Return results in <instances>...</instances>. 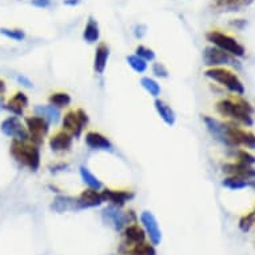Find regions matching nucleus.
<instances>
[{
  "label": "nucleus",
  "instance_id": "f257e3e1",
  "mask_svg": "<svg viewBox=\"0 0 255 255\" xmlns=\"http://www.w3.org/2000/svg\"><path fill=\"white\" fill-rule=\"evenodd\" d=\"M218 114L222 117L229 118L233 122H238L241 125L251 127L254 125V107L249 102L238 99H222L215 106Z\"/></svg>",
  "mask_w": 255,
  "mask_h": 255
},
{
  "label": "nucleus",
  "instance_id": "f03ea898",
  "mask_svg": "<svg viewBox=\"0 0 255 255\" xmlns=\"http://www.w3.org/2000/svg\"><path fill=\"white\" fill-rule=\"evenodd\" d=\"M9 154L15 159V162L20 164L21 167L28 168L29 171H38L40 167V148L29 140H11Z\"/></svg>",
  "mask_w": 255,
  "mask_h": 255
},
{
  "label": "nucleus",
  "instance_id": "7ed1b4c3",
  "mask_svg": "<svg viewBox=\"0 0 255 255\" xmlns=\"http://www.w3.org/2000/svg\"><path fill=\"white\" fill-rule=\"evenodd\" d=\"M205 76L209 78L213 82H217L225 88H227L231 94L242 97L245 94V86L242 80L239 79L238 75L229 70L226 67H218V68H209L205 71Z\"/></svg>",
  "mask_w": 255,
  "mask_h": 255
},
{
  "label": "nucleus",
  "instance_id": "20e7f679",
  "mask_svg": "<svg viewBox=\"0 0 255 255\" xmlns=\"http://www.w3.org/2000/svg\"><path fill=\"white\" fill-rule=\"evenodd\" d=\"M206 38L214 47H217L223 52L230 54L234 58H243L246 55V48L243 44H241L237 39L222 32V31H218V29L210 31L206 35Z\"/></svg>",
  "mask_w": 255,
  "mask_h": 255
},
{
  "label": "nucleus",
  "instance_id": "39448f33",
  "mask_svg": "<svg viewBox=\"0 0 255 255\" xmlns=\"http://www.w3.org/2000/svg\"><path fill=\"white\" fill-rule=\"evenodd\" d=\"M102 218L106 225L113 227L115 231H123L128 225L136 223V215L132 210L122 211V209L111 205L102 210Z\"/></svg>",
  "mask_w": 255,
  "mask_h": 255
},
{
  "label": "nucleus",
  "instance_id": "423d86ee",
  "mask_svg": "<svg viewBox=\"0 0 255 255\" xmlns=\"http://www.w3.org/2000/svg\"><path fill=\"white\" fill-rule=\"evenodd\" d=\"M226 146H243L250 150H255V134L249 130L241 128L231 122H226Z\"/></svg>",
  "mask_w": 255,
  "mask_h": 255
},
{
  "label": "nucleus",
  "instance_id": "0eeeda50",
  "mask_svg": "<svg viewBox=\"0 0 255 255\" xmlns=\"http://www.w3.org/2000/svg\"><path fill=\"white\" fill-rule=\"evenodd\" d=\"M88 122L90 119L87 113L82 109L71 110L64 114V117H62L63 130L67 131L74 138H79L83 134L84 128L88 126Z\"/></svg>",
  "mask_w": 255,
  "mask_h": 255
},
{
  "label": "nucleus",
  "instance_id": "6e6552de",
  "mask_svg": "<svg viewBox=\"0 0 255 255\" xmlns=\"http://www.w3.org/2000/svg\"><path fill=\"white\" fill-rule=\"evenodd\" d=\"M203 63L210 68L218 67H241L237 58L223 52L217 47L210 46L203 50Z\"/></svg>",
  "mask_w": 255,
  "mask_h": 255
},
{
  "label": "nucleus",
  "instance_id": "1a4fd4ad",
  "mask_svg": "<svg viewBox=\"0 0 255 255\" xmlns=\"http://www.w3.org/2000/svg\"><path fill=\"white\" fill-rule=\"evenodd\" d=\"M24 126L29 135V142L36 146H42L48 132H50V123L38 115H31L24 119Z\"/></svg>",
  "mask_w": 255,
  "mask_h": 255
},
{
  "label": "nucleus",
  "instance_id": "9d476101",
  "mask_svg": "<svg viewBox=\"0 0 255 255\" xmlns=\"http://www.w3.org/2000/svg\"><path fill=\"white\" fill-rule=\"evenodd\" d=\"M123 241L121 243V247H119V253L122 255H126L130 250H132L134 247H136L138 245H142V243L147 242V235L143 230V227H140L138 223H132V225H128L123 230Z\"/></svg>",
  "mask_w": 255,
  "mask_h": 255
},
{
  "label": "nucleus",
  "instance_id": "9b49d317",
  "mask_svg": "<svg viewBox=\"0 0 255 255\" xmlns=\"http://www.w3.org/2000/svg\"><path fill=\"white\" fill-rule=\"evenodd\" d=\"M0 131L3 135L12 138V140H21V142H28L29 135L27 132L24 123L21 122L20 118L17 117H7L4 121L0 123Z\"/></svg>",
  "mask_w": 255,
  "mask_h": 255
},
{
  "label": "nucleus",
  "instance_id": "f8f14e48",
  "mask_svg": "<svg viewBox=\"0 0 255 255\" xmlns=\"http://www.w3.org/2000/svg\"><path fill=\"white\" fill-rule=\"evenodd\" d=\"M140 223L147 238L150 239V243L152 246H158L162 242V231L159 229V223L156 218L151 211H143L140 214Z\"/></svg>",
  "mask_w": 255,
  "mask_h": 255
},
{
  "label": "nucleus",
  "instance_id": "ddd939ff",
  "mask_svg": "<svg viewBox=\"0 0 255 255\" xmlns=\"http://www.w3.org/2000/svg\"><path fill=\"white\" fill-rule=\"evenodd\" d=\"M103 202H107L111 206H115L118 209L125 207L127 202H130L135 197V194L128 190H114V188H105L102 191Z\"/></svg>",
  "mask_w": 255,
  "mask_h": 255
},
{
  "label": "nucleus",
  "instance_id": "4468645a",
  "mask_svg": "<svg viewBox=\"0 0 255 255\" xmlns=\"http://www.w3.org/2000/svg\"><path fill=\"white\" fill-rule=\"evenodd\" d=\"M29 99L27 94L23 91H16L13 95H11L8 101L5 102L4 110H7L13 117H24V111L28 109Z\"/></svg>",
  "mask_w": 255,
  "mask_h": 255
},
{
  "label": "nucleus",
  "instance_id": "2eb2a0df",
  "mask_svg": "<svg viewBox=\"0 0 255 255\" xmlns=\"http://www.w3.org/2000/svg\"><path fill=\"white\" fill-rule=\"evenodd\" d=\"M72 143H74V136L64 130L55 132L48 139V146H50L51 151L56 152V154L68 152V151L71 150Z\"/></svg>",
  "mask_w": 255,
  "mask_h": 255
},
{
  "label": "nucleus",
  "instance_id": "dca6fc26",
  "mask_svg": "<svg viewBox=\"0 0 255 255\" xmlns=\"http://www.w3.org/2000/svg\"><path fill=\"white\" fill-rule=\"evenodd\" d=\"M222 170L229 176H238L243 179L253 180L255 179V168L253 166H247L241 162L235 163H225L222 166Z\"/></svg>",
  "mask_w": 255,
  "mask_h": 255
},
{
  "label": "nucleus",
  "instance_id": "f3484780",
  "mask_svg": "<svg viewBox=\"0 0 255 255\" xmlns=\"http://www.w3.org/2000/svg\"><path fill=\"white\" fill-rule=\"evenodd\" d=\"M78 199V203H79L80 210L84 209H95V207H99L105 202H103V198H102V194L97 190H92V188H86L82 193L76 197Z\"/></svg>",
  "mask_w": 255,
  "mask_h": 255
},
{
  "label": "nucleus",
  "instance_id": "a211bd4d",
  "mask_svg": "<svg viewBox=\"0 0 255 255\" xmlns=\"http://www.w3.org/2000/svg\"><path fill=\"white\" fill-rule=\"evenodd\" d=\"M84 140L88 148L91 150L107 151L113 148V143L110 142V139L98 131H88L84 136Z\"/></svg>",
  "mask_w": 255,
  "mask_h": 255
},
{
  "label": "nucleus",
  "instance_id": "6ab92c4d",
  "mask_svg": "<svg viewBox=\"0 0 255 255\" xmlns=\"http://www.w3.org/2000/svg\"><path fill=\"white\" fill-rule=\"evenodd\" d=\"M51 210L55 213L63 214L67 213V211H78V210H80V207L76 198L68 197V195H58L52 201Z\"/></svg>",
  "mask_w": 255,
  "mask_h": 255
},
{
  "label": "nucleus",
  "instance_id": "aec40b11",
  "mask_svg": "<svg viewBox=\"0 0 255 255\" xmlns=\"http://www.w3.org/2000/svg\"><path fill=\"white\" fill-rule=\"evenodd\" d=\"M110 58V47L106 43H99L95 48V55H94V71L98 75H103L107 67Z\"/></svg>",
  "mask_w": 255,
  "mask_h": 255
},
{
  "label": "nucleus",
  "instance_id": "412c9836",
  "mask_svg": "<svg viewBox=\"0 0 255 255\" xmlns=\"http://www.w3.org/2000/svg\"><path fill=\"white\" fill-rule=\"evenodd\" d=\"M155 110H156V113L160 117V119L168 126V127H172V126L175 125L176 122V114L175 111L171 109V106L167 105L166 102L162 101V99H155L154 102Z\"/></svg>",
  "mask_w": 255,
  "mask_h": 255
},
{
  "label": "nucleus",
  "instance_id": "4be33fe9",
  "mask_svg": "<svg viewBox=\"0 0 255 255\" xmlns=\"http://www.w3.org/2000/svg\"><path fill=\"white\" fill-rule=\"evenodd\" d=\"M35 115L42 117L43 119H46L50 125H56L62 121V113L60 110L54 107V106H36L34 109Z\"/></svg>",
  "mask_w": 255,
  "mask_h": 255
},
{
  "label": "nucleus",
  "instance_id": "5701e85b",
  "mask_svg": "<svg viewBox=\"0 0 255 255\" xmlns=\"http://www.w3.org/2000/svg\"><path fill=\"white\" fill-rule=\"evenodd\" d=\"M99 38H101L99 23H98L95 17L90 16L87 23H86V27L83 29L84 42L88 43V44H95L97 42H99Z\"/></svg>",
  "mask_w": 255,
  "mask_h": 255
},
{
  "label": "nucleus",
  "instance_id": "b1692460",
  "mask_svg": "<svg viewBox=\"0 0 255 255\" xmlns=\"http://www.w3.org/2000/svg\"><path fill=\"white\" fill-rule=\"evenodd\" d=\"M255 0H215L218 8L222 11H229V12H238L243 8L250 7Z\"/></svg>",
  "mask_w": 255,
  "mask_h": 255
},
{
  "label": "nucleus",
  "instance_id": "393cba45",
  "mask_svg": "<svg viewBox=\"0 0 255 255\" xmlns=\"http://www.w3.org/2000/svg\"><path fill=\"white\" fill-rule=\"evenodd\" d=\"M48 103L59 110L67 109V107H70V105L72 103V98L68 92L56 91L52 92L50 97H48Z\"/></svg>",
  "mask_w": 255,
  "mask_h": 255
},
{
  "label": "nucleus",
  "instance_id": "a878e982",
  "mask_svg": "<svg viewBox=\"0 0 255 255\" xmlns=\"http://www.w3.org/2000/svg\"><path fill=\"white\" fill-rule=\"evenodd\" d=\"M223 187L230 188V190H243L246 187H255V180L243 179V178H238V176H227L222 182Z\"/></svg>",
  "mask_w": 255,
  "mask_h": 255
},
{
  "label": "nucleus",
  "instance_id": "bb28decb",
  "mask_svg": "<svg viewBox=\"0 0 255 255\" xmlns=\"http://www.w3.org/2000/svg\"><path fill=\"white\" fill-rule=\"evenodd\" d=\"M79 174L82 180H83V183L86 184L88 188L97 190V191H99V190L103 188V183L99 180V178L94 175L86 166H82V167L79 168Z\"/></svg>",
  "mask_w": 255,
  "mask_h": 255
},
{
  "label": "nucleus",
  "instance_id": "cd10ccee",
  "mask_svg": "<svg viewBox=\"0 0 255 255\" xmlns=\"http://www.w3.org/2000/svg\"><path fill=\"white\" fill-rule=\"evenodd\" d=\"M126 62L136 74H144L147 71V68H148V63L144 62L143 59H140L135 54L127 55L126 56Z\"/></svg>",
  "mask_w": 255,
  "mask_h": 255
},
{
  "label": "nucleus",
  "instance_id": "c85d7f7f",
  "mask_svg": "<svg viewBox=\"0 0 255 255\" xmlns=\"http://www.w3.org/2000/svg\"><path fill=\"white\" fill-rule=\"evenodd\" d=\"M140 84H142V87L150 94L151 97H154L158 99V97L160 95V92H162V88H160V86H159V83L156 80L150 78V76H143L142 79H140Z\"/></svg>",
  "mask_w": 255,
  "mask_h": 255
},
{
  "label": "nucleus",
  "instance_id": "c756f323",
  "mask_svg": "<svg viewBox=\"0 0 255 255\" xmlns=\"http://www.w3.org/2000/svg\"><path fill=\"white\" fill-rule=\"evenodd\" d=\"M0 35H3L4 38L15 40V42H23L25 39V32L23 29L19 28H7V27H1L0 28Z\"/></svg>",
  "mask_w": 255,
  "mask_h": 255
},
{
  "label": "nucleus",
  "instance_id": "7c9ffc66",
  "mask_svg": "<svg viewBox=\"0 0 255 255\" xmlns=\"http://www.w3.org/2000/svg\"><path fill=\"white\" fill-rule=\"evenodd\" d=\"M135 55L139 56L140 59H143L144 62H154L155 58H156V55H155L154 50H151L150 47H146V46H138L136 47V50H135Z\"/></svg>",
  "mask_w": 255,
  "mask_h": 255
},
{
  "label": "nucleus",
  "instance_id": "2f4dec72",
  "mask_svg": "<svg viewBox=\"0 0 255 255\" xmlns=\"http://www.w3.org/2000/svg\"><path fill=\"white\" fill-rule=\"evenodd\" d=\"M255 225V211H251V213L243 215L241 219H239V229L243 231V233H247L250 231V229Z\"/></svg>",
  "mask_w": 255,
  "mask_h": 255
},
{
  "label": "nucleus",
  "instance_id": "473e14b6",
  "mask_svg": "<svg viewBox=\"0 0 255 255\" xmlns=\"http://www.w3.org/2000/svg\"><path fill=\"white\" fill-rule=\"evenodd\" d=\"M151 71L156 78H160V79H167L168 78V70L166 68L163 63L160 62H154L152 63V67H151Z\"/></svg>",
  "mask_w": 255,
  "mask_h": 255
},
{
  "label": "nucleus",
  "instance_id": "72a5a7b5",
  "mask_svg": "<svg viewBox=\"0 0 255 255\" xmlns=\"http://www.w3.org/2000/svg\"><path fill=\"white\" fill-rule=\"evenodd\" d=\"M237 159H238V162L247 164V166H254L255 164V156L246 150H239L237 152Z\"/></svg>",
  "mask_w": 255,
  "mask_h": 255
},
{
  "label": "nucleus",
  "instance_id": "f704fd0d",
  "mask_svg": "<svg viewBox=\"0 0 255 255\" xmlns=\"http://www.w3.org/2000/svg\"><path fill=\"white\" fill-rule=\"evenodd\" d=\"M31 4L36 8H48L52 5V0H31Z\"/></svg>",
  "mask_w": 255,
  "mask_h": 255
},
{
  "label": "nucleus",
  "instance_id": "c9c22d12",
  "mask_svg": "<svg viewBox=\"0 0 255 255\" xmlns=\"http://www.w3.org/2000/svg\"><path fill=\"white\" fill-rule=\"evenodd\" d=\"M16 82L25 88H34V83L24 75H16Z\"/></svg>",
  "mask_w": 255,
  "mask_h": 255
},
{
  "label": "nucleus",
  "instance_id": "e433bc0d",
  "mask_svg": "<svg viewBox=\"0 0 255 255\" xmlns=\"http://www.w3.org/2000/svg\"><path fill=\"white\" fill-rule=\"evenodd\" d=\"M134 34L138 39H142L143 36H144V34H146V27H144L143 24H136L135 25Z\"/></svg>",
  "mask_w": 255,
  "mask_h": 255
},
{
  "label": "nucleus",
  "instance_id": "4c0bfd02",
  "mask_svg": "<svg viewBox=\"0 0 255 255\" xmlns=\"http://www.w3.org/2000/svg\"><path fill=\"white\" fill-rule=\"evenodd\" d=\"M5 92H7V83L3 78H0V97H4Z\"/></svg>",
  "mask_w": 255,
  "mask_h": 255
},
{
  "label": "nucleus",
  "instance_id": "58836bf2",
  "mask_svg": "<svg viewBox=\"0 0 255 255\" xmlns=\"http://www.w3.org/2000/svg\"><path fill=\"white\" fill-rule=\"evenodd\" d=\"M68 166L66 163H56L54 166H51V171H60V170H64V168H67Z\"/></svg>",
  "mask_w": 255,
  "mask_h": 255
},
{
  "label": "nucleus",
  "instance_id": "ea45409f",
  "mask_svg": "<svg viewBox=\"0 0 255 255\" xmlns=\"http://www.w3.org/2000/svg\"><path fill=\"white\" fill-rule=\"evenodd\" d=\"M82 0H63V4L67 5V7H75V5L80 4Z\"/></svg>",
  "mask_w": 255,
  "mask_h": 255
},
{
  "label": "nucleus",
  "instance_id": "a19ab883",
  "mask_svg": "<svg viewBox=\"0 0 255 255\" xmlns=\"http://www.w3.org/2000/svg\"><path fill=\"white\" fill-rule=\"evenodd\" d=\"M4 105H5L4 98H3V97H0V110H3V109H4Z\"/></svg>",
  "mask_w": 255,
  "mask_h": 255
},
{
  "label": "nucleus",
  "instance_id": "79ce46f5",
  "mask_svg": "<svg viewBox=\"0 0 255 255\" xmlns=\"http://www.w3.org/2000/svg\"><path fill=\"white\" fill-rule=\"evenodd\" d=\"M127 255H135V254H127Z\"/></svg>",
  "mask_w": 255,
  "mask_h": 255
}]
</instances>
